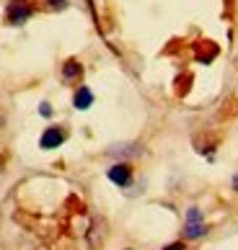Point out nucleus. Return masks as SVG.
I'll return each mask as SVG.
<instances>
[{"instance_id":"10","label":"nucleus","mask_w":238,"mask_h":250,"mask_svg":"<svg viewBox=\"0 0 238 250\" xmlns=\"http://www.w3.org/2000/svg\"><path fill=\"white\" fill-rule=\"evenodd\" d=\"M233 188L238 191V175H233Z\"/></svg>"},{"instance_id":"9","label":"nucleus","mask_w":238,"mask_h":250,"mask_svg":"<svg viewBox=\"0 0 238 250\" xmlns=\"http://www.w3.org/2000/svg\"><path fill=\"white\" fill-rule=\"evenodd\" d=\"M163 250H184V243H171V245H166Z\"/></svg>"},{"instance_id":"2","label":"nucleus","mask_w":238,"mask_h":250,"mask_svg":"<svg viewBox=\"0 0 238 250\" xmlns=\"http://www.w3.org/2000/svg\"><path fill=\"white\" fill-rule=\"evenodd\" d=\"M65 140H68V132H65V129H60V126H49L47 132L42 134L39 147H42V150H54V147H60Z\"/></svg>"},{"instance_id":"6","label":"nucleus","mask_w":238,"mask_h":250,"mask_svg":"<svg viewBox=\"0 0 238 250\" xmlns=\"http://www.w3.org/2000/svg\"><path fill=\"white\" fill-rule=\"evenodd\" d=\"M80 75H83V64H78L75 60H68L62 64V78L65 80H78Z\"/></svg>"},{"instance_id":"3","label":"nucleus","mask_w":238,"mask_h":250,"mask_svg":"<svg viewBox=\"0 0 238 250\" xmlns=\"http://www.w3.org/2000/svg\"><path fill=\"white\" fill-rule=\"evenodd\" d=\"M29 18H31V8L26 3H11V5H8L5 21L11 26H21L24 21H29Z\"/></svg>"},{"instance_id":"7","label":"nucleus","mask_w":238,"mask_h":250,"mask_svg":"<svg viewBox=\"0 0 238 250\" xmlns=\"http://www.w3.org/2000/svg\"><path fill=\"white\" fill-rule=\"evenodd\" d=\"M47 3L52 8H57V11H62V8H68V0H47Z\"/></svg>"},{"instance_id":"1","label":"nucleus","mask_w":238,"mask_h":250,"mask_svg":"<svg viewBox=\"0 0 238 250\" xmlns=\"http://www.w3.org/2000/svg\"><path fill=\"white\" fill-rule=\"evenodd\" d=\"M207 232V227H205V222H202V211H199L197 207H191L187 211V225H184V237L187 240H197V237H202Z\"/></svg>"},{"instance_id":"8","label":"nucleus","mask_w":238,"mask_h":250,"mask_svg":"<svg viewBox=\"0 0 238 250\" xmlns=\"http://www.w3.org/2000/svg\"><path fill=\"white\" fill-rule=\"evenodd\" d=\"M39 114H42V116H52V106H49V104H42V106H39Z\"/></svg>"},{"instance_id":"5","label":"nucleus","mask_w":238,"mask_h":250,"mask_svg":"<svg viewBox=\"0 0 238 250\" xmlns=\"http://www.w3.org/2000/svg\"><path fill=\"white\" fill-rule=\"evenodd\" d=\"M91 104H94V93H91V88H78L75 90V98H72V106L75 108H80V111H86V108H91Z\"/></svg>"},{"instance_id":"4","label":"nucleus","mask_w":238,"mask_h":250,"mask_svg":"<svg viewBox=\"0 0 238 250\" xmlns=\"http://www.w3.org/2000/svg\"><path fill=\"white\" fill-rule=\"evenodd\" d=\"M109 181H112V183H117V186H127V183H130L132 181V168H130V165H127V163H117V165H112V168H109Z\"/></svg>"}]
</instances>
